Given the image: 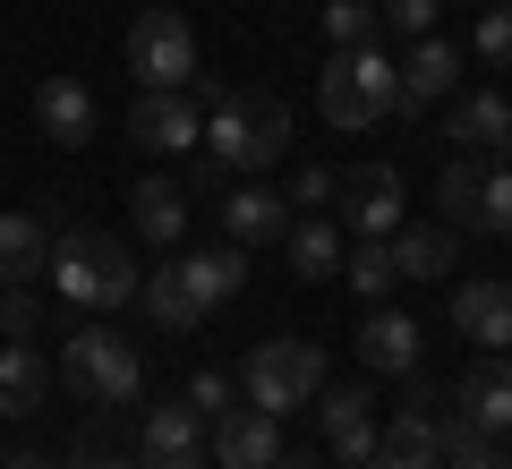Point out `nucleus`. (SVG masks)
Listing matches in <instances>:
<instances>
[{"label": "nucleus", "instance_id": "1", "mask_svg": "<svg viewBox=\"0 0 512 469\" xmlns=\"http://www.w3.org/2000/svg\"><path fill=\"white\" fill-rule=\"evenodd\" d=\"M291 154V111L274 94H214V120H205V163H222L231 180H256Z\"/></svg>", "mask_w": 512, "mask_h": 469}, {"label": "nucleus", "instance_id": "2", "mask_svg": "<svg viewBox=\"0 0 512 469\" xmlns=\"http://www.w3.org/2000/svg\"><path fill=\"white\" fill-rule=\"evenodd\" d=\"M60 384H69L86 410H137L146 393V350L111 325H77L69 350H60Z\"/></svg>", "mask_w": 512, "mask_h": 469}, {"label": "nucleus", "instance_id": "3", "mask_svg": "<svg viewBox=\"0 0 512 469\" xmlns=\"http://www.w3.org/2000/svg\"><path fill=\"white\" fill-rule=\"evenodd\" d=\"M393 103H402V77H393V60H384L376 43H342V52L325 60V77H316V111H325L342 137L393 120Z\"/></svg>", "mask_w": 512, "mask_h": 469}, {"label": "nucleus", "instance_id": "4", "mask_svg": "<svg viewBox=\"0 0 512 469\" xmlns=\"http://www.w3.org/2000/svg\"><path fill=\"white\" fill-rule=\"evenodd\" d=\"M52 290L69 307H94V316H103V307H128L137 299V256L120 248V239H103V231H69V239H52Z\"/></svg>", "mask_w": 512, "mask_h": 469}, {"label": "nucleus", "instance_id": "5", "mask_svg": "<svg viewBox=\"0 0 512 469\" xmlns=\"http://www.w3.org/2000/svg\"><path fill=\"white\" fill-rule=\"evenodd\" d=\"M239 393H248L265 418L308 410V401L325 393V350L299 342V333H282V342H256V350H248V367H239Z\"/></svg>", "mask_w": 512, "mask_h": 469}, {"label": "nucleus", "instance_id": "6", "mask_svg": "<svg viewBox=\"0 0 512 469\" xmlns=\"http://www.w3.org/2000/svg\"><path fill=\"white\" fill-rule=\"evenodd\" d=\"M128 69L146 94H180L197 77V35H188L180 9H146V18L128 26Z\"/></svg>", "mask_w": 512, "mask_h": 469}, {"label": "nucleus", "instance_id": "7", "mask_svg": "<svg viewBox=\"0 0 512 469\" xmlns=\"http://www.w3.org/2000/svg\"><path fill=\"white\" fill-rule=\"evenodd\" d=\"M333 197H342V214H350V231L359 239H393L402 231V171L393 163H359V171H342V188H333Z\"/></svg>", "mask_w": 512, "mask_h": 469}, {"label": "nucleus", "instance_id": "8", "mask_svg": "<svg viewBox=\"0 0 512 469\" xmlns=\"http://www.w3.org/2000/svg\"><path fill=\"white\" fill-rule=\"evenodd\" d=\"M205 452H214V469H265L282 452V418H265L248 401V410H222V418H205Z\"/></svg>", "mask_w": 512, "mask_h": 469}, {"label": "nucleus", "instance_id": "9", "mask_svg": "<svg viewBox=\"0 0 512 469\" xmlns=\"http://www.w3.org/2000/svg\"><path fill=\"white\" fill-rule=\"evenodd\" d=\"M453 325H461V342H478V350H512V282H495V273L453 282Z\"/></svg>", "mask_w": 512, "mask_h": 469}, {"label": "nucleus", "instance_id": "10", "mask_svg": "<svg viewBox=\"0 0 512 469\" xmlns=\"http://www.w3.org/2000/svg\"><path fill=\"white\" fill-rule=\"evenodd\" d=\"M146 469H214L205 418L188 410V401H154L146 410Z\"/></svg>", "mask_w": 512, "mask_h": 469}, {"label": "nucleus", "instance_id": "11", "mask_svg": "<svg viewBox=\"0 0 512 469\" xmlns=\"http://www.w3.org/2000/svg\"><path fill=\"white\" fill-rule=\"evenodd\" d=\"M128 137L146 145V154H188V145H205V111L188 103V94H137Z\"/></svg>", "mask_w": 512, "mask_h": 469}, {"label": "nucleus", "instance_id": "12", "mask_svg": "<svg viewBox=\"0 0 512 469\" xmlns=\"http://www.w3.org/2000/svg\"><path fill=\"white\" fill-rule=\"evenodd\" d=\"M393 77H402V103H393V111H410V120H419L427 103H453L461 52H453V43H436V35H419V43H410V60H393Z\"/></svg>", "mask_w": 512, "mask_h": 469}, {"label": "nucleus", "instance_id": "13", "mask_svg": "<svg viewBox=\"0 0 512 469\" xmlns=\"http://www.w3.org/2000/svg\"><path fill=\"white\" fill-rule=\"evenodd\" d=\"M376 461H384V469H444L436 401H427V384L410 393V410H393V427H376Z\"/></svg>", "mask_w": 512, "mask_h": 469}, {"label": "nucleus", "instance_id": "14", "mask_svg": "<svg viewBox=\"0 0 512 469\" xmlns=\"http://www.w3.org/2000/svg\"><path fill=\"white\" fill-rule=\"evenodd\" d=\"M222 231H231V248H265V239L291 231V197L265 180H239L231 197H222Z\"/></svg>", "mask_w": 512, "mask_h": 469}, {"label": "nucleus", "instance_id": "15", "mask_svg": "<svg viewBox=\"0 0 512 469\" xmlns=\"http://www.w3.org/2000/svg\"><path fill=\"white\" fill-rule=\"evenodd\" d=\"M316 418H325V444L342 461H367L376 452V401H367V384H325L316 393Z\"/></svg>", "mask_w": 512, "mask_h": 469}, {"label": "nucleus", "instance_id": "16", "mask_svg": "<svg viewBox=\"0 0 512 469\" xmlns=\"http://www.w3.org/2000/svg\"><path fill=\"white\" fill-rule=\"evenodd\" d=\"M359 367H376V376H419V325H410L402 307L359 316Z\"/></svg>", "mask_w": 512, "mask_h": 469}, {"label": "nucleus", "instance_id": "17", "mask_svg": "<svg viewBox=\"0 0 512 469\" xmlns=\"http://www.w3.org/2000/svg\"><path fill=\"white\" fill-rule=\"evenodd\" d=\"M35 120H43V137H52V145H86L94 137L86 77H43V86H35Z\"/></svg>", "mask_w": 512, "mask_h": 469}, {"label": "nucleus", "instance_id": "18", "mask_svg": "<svg viewBox=\"0 0 512 469\" xmlns=\"http://www.w3.org/2000/svg\"><path fill=\"white\" fill-rule=\"evenodd\" d=\"M171 273H180L188 299L214 316V307H222V299H239V282H248V248H188Z\"/></svg>", "mask_w": 512, "mask_h": 469}, {"label": "nucleus", "instance_id": "19", "mask_svg": "<svg viewBox=\"0 0 512 469\" xmlns=\"http://www.w3.org/2000/svg\"><path fill=\"white\" fill-rule=\"evenodd\" d=\"M444 128H453V145H470V154H487V145L504 154V145H512V94H495V86L453 94V120H444Z\"/></svg>", "mask_w": 512, "mask_h": 469}, {"label": "nucleus", "instance_id": "20", "mask_svg": "<svg viewBox=\"0 0 512 469\" xmlns=\"http://www.w3.org/2000/svg\"><path fill=\"white\" fill-rule=\"evenodd\" d=\"M461 418H478L487 435H512V359L487 350V359L461 376Z\"/></svg>", "mask_w": 512, "mask_h": 469}, {"label": "nucleus", "instance_id": "21", "mask_svg": "<svg viewBox=\"0 0 512 469\" xmlns=\"http://www.w3.org/2000/svg\"><path fill=\"white\" fill-rule=\"evenodd\" d=\"M384 248H393V265H402V282H436V273H453L461 231H444V222H402Z\"/></svg>", "mask_w": 512, "mask_h": 469}, {"label": "nucleus", "instance_id": "22", "mask_svg": "<svg viewBox=\"0 0 512 469\" xmlns=\"http://www.w3.org/2000/svg\"><path fill=\"white\" fill-rule=\"evenodd\" d=\"M43 393H52V367L26 342H0V418H35Z\"/></svg>", "mask_w": 512, "mask_h": 469}, {"label": "nucleus", "instance_id": "23", "mask_svg": "<svg viewBox=\"0 0 512 469\" xmlns=\"http://www.w3.org/2000/svg\"><path fill=\"white\" fill-rule=\"evenodd\" d=\"M128 214H137V239H154V248H171V239L188 231V188H180V180H137V197H128Z\"/></svg>", "mask_w": 512, "mask_h": 469}, {"label": "nucleus", "instance_id": "24", "mask_svg": "<svg viewBox=\"0 0 512 469\" xmlns=\"http://www.w3.org/2000/svg\"><path fill=\"white\" fill-rule=\"evenodd\" d=\"M436 444H444V469H512L504 435H487L478 418H461V410L436 418Z\"/></svg>", "mask_w": 512, "mask_h": 469}, {"label": "nucleus", "instance_id": "25", "mask_svg": "<svg viewBox=\"0 0 512 469\" xmlns=\"http://www.w3.org/2000/svg\"><path fill=\"white\" fill-rule=\"evenodd\" d=\"M52 265V231L35 214H0V282H35Z\"/></svg>", "mask_w": 512, "mask_h": 469}, {"label": "nucleus", "instance_id": "26", "mask_svg": "<svg viewBox=\"0 0 512 469\" xmlns=\"http://www.w3.org/2000/svg\"><path fill=\"white\" fill-rule=\"evenodd\" d=\"M137 307H146L163 333H197V325H205V307L188 299V282H180L171 265H163V273H137Z\"/></svg>", "mask_w": 512, "mask_h": 469}, {"label": "nucleus", "instance_id": "27", "mask_svg": "<svg viewBox=\"0 0 512 469\" xmlns=\"http://www.w3.org/2000/svg\"><path fill=\"white\" fill-rule=\"evenodd\" d=\"M291 265H299V282H333L342 273V231H333L325 214H308V222H291Z\"/></svg>", "mask_w": 512, "mask_h": 469}, {"label": "nucleus", "instance_id": "28", "mask_svg": "<svg viewBox=\"0 0 512 469\" xmlns=\"http://www.w3.org/2000/svg\"><path fill=\"white\" fill-rule=\"evenodd\" d=\"M478 171L487 163H444V180H436V205H444V231H478Z\"/></svg>", "mask_w": 512, "mask_h": 469}, {"label": "nucleus", "instance_id": "29", "mask_svg": "<svg viewBox=\"0 0 512 469\" xmlns=\"http://www.w3.org/2000/svg\"><path fill=\"white\" fill-rule=\"evenodd\" d=\"M342 282L359 290V299H384V290L402 282V265H393V248H384V239H359V248L342 256Z\"/></svg>", "mask_w": 512, "mask_h": 469}, {"label": "nucleus", "instance_id": "30", "mask_svg": "<svg viewBox=\"0 0 512 469\" xmlns=\"http://www.w3.org/2000/svg\"><path fill=\"white\" fill-rule=\"evenodd\" d=\"M478 231H487V239H512V163L478 171Z\"/></svg>", "mask_w": 512, "mask_h": 469}, {"label": "nucleus", "instance_id": "31", "mask_svg": "<svg viewBox=\"0 0 512 469\" xmlns=\"http://www.w3.org/2000/svg\"><path fill=\"white\" fill-rule=\"evenodd\" d=\"M376 26H384L376 0H325V35H333V52H342V43H376Z\"/></svg>", "mask_w": 512, "mask_h": 469}, {"label": "nucleus", "instance_id": "32", "mask_svg": "<svg viewBox=\"0 0 512 469\" xmlns=\"http://www.w3.org/2000/svg\"><path fill=\"white\" fill-rule=\"evenodd\" d=\"M188 410H197V418H222V410H231V401H239V384L231 376H222V367H197V376H188Z\"/></svg>", "mask_w": 512, "mask_h": 469}, {"label": "nucleus", "instance_id": "33", "mask_svg": "<svg viewBox=\"0 0 512 469\" xmlns=\"http://www.w3.org/2000/svg\"><path fill=\"white\" fill-rule=\"evenodd\" d=\"M478 52L495 69H512V0H487V18H478Z\"/></svg>", "mask_w": 512, "mask_h": 469}, {"label": "nucleus", "instance_id": "34", "mask_svg": "<svg viewBox=\"0 0 512 469\" xmlns=\"http://www.w3.org/2000/svg\"><path fill=\"white\" fill-rule=\"evenodd\" d=\"M436 9L444 0H384V26H402V35L419 43V35H436Z\"/></svg>", "mask_w": 512, "mask_h": 469}, {"label": "nucleus", "instance_id": "35", "mask_svg": "<svg viewBox=\"0 0 512 469\" xmlns=\"http://www.w3.org/2000/svg\"><path fill=\"white\" fill-rule=\"evenodd\" d=\"M333 188H342V171H325V163H308V171H299V180H291V197H299V205H325Z\"/></svg>", "mask_w": 512, "mask_h": 469}, {"label": "nucleus", "instance_id": "36", "mask_svg": "<svg viewBox=\"0 0 512 469\" xmlns=\"http://www.w3.org/2000/svg\"><path fill=\"white\" fill-rule=\"evenodd\" d=\"M77 469H146V461H120V452H77Z\"/></svg>", "mask_w": 512, "mask_h": 469}, {"label": "nucleus", "instance_id": "37", "mask_svg": "<svg viewBox=\"0 0 512 469\" xmlns=\"http://www.w3.org/2000/svg\"><path fill=\"white\" fill-rule=\"evenodd\" d=\"M265 469H316V461H308V452H274V461H265Z\"/></svg>", "mask_w": 512, "mask_h": 469}, {"label": "nucleus", "instance_id": "38", "mask_svg": "<svg viewBox=\"0 0 512 469\" xmlns=\"http://www.w3.org/2000/svg\"><path fill=\"white\" fill-rule=\"evenodd\" d=\"M0 469H60V461H43V452H18V461H0Z\"/></svg>", "mask_w": 512, "mask_h": 469}, {"label": "nucleus", "instance_id": "39", "mask_svg": "<svg viewBox=\"0 0 512 469\" xmlns=\"http://www.w3.org/2000/svg\"><path fill=\"white\" fill-rule=\"evenodd\" d=\"M350 469H384V461H376V452H367V461H350Z\"/></svg>", "mask_w": 512, "mask_h": 469}, {"label": "nucleus", "instance_id": "40", "mask_svg": "<svg viewBox=\"0 0 512 469\" xmlns=\"http://www.w3.org/2000/svg\"><path fill=\"white\" fill-rule=\"evenodd\" d=\"M504 154H512V145H504Z\"/></svg>", "mask_w": 512, "mask_h": 469}]
</instances>
